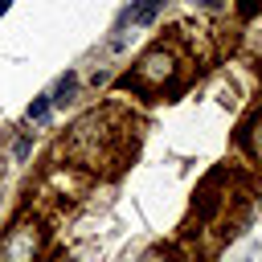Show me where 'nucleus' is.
Returning <instances> with one entry per match:
<instances>
[{"instance_id": "39448f33", "label": "nucleus", "mask_w": 262, "mask_h": 262, "mask_svg": "<svg viewBox=\"0 0 262 262\" xmlns=\"http://www.w3.org/2000/svg\"><path fill=\"white\" fill-rule=\"evenodd\" d=\"M160 8H164V0H135L131 12H127V20H131V25H151Z\"/></svg>"}, {"instance_id": "20e7f679", "label": "nucleus", "mask_w": 262, "mask_h": 262, "mask_svg": "<svg viewBox=\"0 0 262 262\" xmlns=\"http://www.w3.org/2000/svg\"><path fill=\"white\" fill-rule=\"evenodd\" d=\"M237 139H242V147L250 151V160H258V164H262V111H254V119L242 127V135H237Z\"/></svg>"}, {"instance_id": "423d86ee", "label": "nucleus", "mask_w": 262, "mask_h": 262, "mask_svg": "<svg viewBox=\"0 0 262 262\" xmlns=\"http://www.w3.org/2000/svg\"><path fill=\"white\" fill-rule=\"evenodd\" d=\"M74 90H78V78H74V74H66V78L57 82V90H53V98H49V102H57V106H61V102H70V98H74Z\"/></svg>"}, {"instance_id": "6e6552de", "label": "nucleus", "mask_w": 262, "mask_h": 262, "mask_svg": "<svg viewBox=\"0 0 262 262\" xmlns=\"http://www.w3.org/2000/svg\"><path fill=\"white\" fill-rule=\"evenodd\" d=\"M201 4H205V8H217V0H201Z\"/></svg>"}, {"instance_id": "1a4fd4ad", "label": "nucleus", "mask_w": 262, "mask_h": 262, "mask_svg": "<svg viewBox=\"0 0 262 262\" xmlns=\"http://www.w3.org/2000/svg\"><path fill=\"white\" fill-rule=\"evenodd\" d=\"M8 4H12V0H0V12H8Z\"/></svg>"}, {"instance_id": "0eeeda50", "label": "nucleus", "mask_w": 262, "mask_h": 262, "mask_svg": "<svg viewBox=\"0 0 262 262\" xmlns=\"http://www.w3.org/2000/svg\"><path fill=\"white\" fill-rule=\"evenodd\" d=\"M45 115H49V94H41V98L29 106V119H33V123H37V119H45Z\"/></svg>"}, {"instance_id": "f03ea898", "label": "nucleus", "mask_w": 262, "mask_h": 262, "mask_svg": "<svg viewBox=\"0 0 262 262\" xmlns=\"http://www.w3.org/2000/svg\"><path fill=\"white\" fill-rule=\"evenodd\" d=\"M176 74H180V49L160 41L156 49H147V53L139 57L135 74H127L123 86H135V90H164V86L176 82Z\"/></svg>"}, {"instance_id": "7ed1b4c3", "label": "nucleus", "mask_w": 262, "mask_h": 262, "mask_svg": "<svg viewBox=\"0 0 262 262\" xmlns=\"http://www.w3.org/2000/svg\"><path fill=\"white\" fill-rule=\"evenodd\" d=\"M41 237H45L41 221L29 217V213H20V217L4 229V237H0V262H37Z\"/></svg>"}, {"instance_id": "f257e3e1", "label": "nucleus", "mask_w": 262, "mask_h": 262, "mask_svg": "<svg viewBox=\"0 0 262 262\" xmlns=\"http://www.w3.org/2000/svg\"><path fill=\"white\" fill-rule=\"evenodd\" d=\"M70 156H78L86 168H102V172H119L135 147V131L131 123L119 115V106H106V111H90L86 119L74 123L70 131Z\"/></svg>"}]
</instances>
